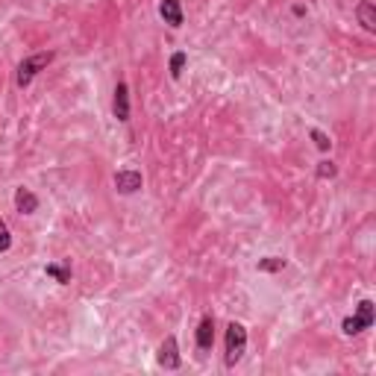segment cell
<instances>
[{
  "mask_svg": "<svg viewBox=\"0 0 376 376\" xmlns=\"http://www.w3.org/2000/svg\"><path fill=\"white\" fill-rule=\"evenodd\" d=\"M45 273L53 276L59 285H68V283H71V268H65V265H53V262H50V265L45 268Z\"/></svg>",
  "mask_w": 376,
  "mask_h": 376,
  "instance_id": "cell-12",
  "label": "cell"
},
{
  "mask_svg": "<svg viewBox=\"0 0 376 376\" xmlns=\"http://www.w3.org/2000/svg\"><path fill=\"white\" fill-rule=\"evenodd\" d=\"M355 18H359V24L368 33H376V6L370 4V0H362V4L355 6Z\"/></svg>",
  "mask_w": 376,
  "mask_h": 376,
  "instance_id": "cell-10",
  "label": "cell"
},
{
  "mask_svg": "<svg viewBox=\"0 0 376 376\" xmlns=\"http://www.w3.org/2000/svg\"><path fill=\"white\" fill-rule=\"evenodd\" d=\"M370 326H373V300H362L353 318H344L341 332L353 338V335H359V332H365V329H370Z\"/></svg>",
  "mask_w": 376,
  "mask_h": 376,
  "instance_id": "cell-3",
  "label": "cell"
},
{
  "mask_svg": "<svg viewBox=\"0 0 376 376\" xmlns=\"http://www.w3.org/2000/svg\"><path fill=\"white\" fill-rule=\"evenodd\" d=\"M159 15H162V21L173 30H180L183 27V6H180V0H162L159 4Z\"/></svg>",
  "mask_w": 376,
  "mask_h": 376,
  "instance_id": "cell-7",
  "label": "cell"
},
{
  "mask_svg": "<svg viewBox=\"0 0 376 376\" xmlns=\"http://www.w3.org/2000/svg\"><path fill=\"white\" fill-rule=\"evenodd\" d=\"M12 200H15V209L18 212H21V215H33L35 209H38V197L30 191V188H15V197H12Z\"/></svg>",
  "mask_w": 376,
  "mask_h": 376,
  "instance_id": "cell-8",
  "label": "cell"
},
{
  "mask_svg": "<svg viewBox=\"0 0 376 376\" xmlns=\"http://www.w3.org/2000/svg\"><path fill=\"white\" fill-rule=\"evenodd\" d=\"M156 362H159V368H165V370H176V368L183 365L180 344H176L173 335H168V338L159 344V353H156Z\"/></svg>",
  "mask_w": 376,
  "mask_h": 376,
  "instance_id": "cell-4",
  "label": "cell"
},
{
  "mask_svg": "<svg viewBox=\"0 0 376 376\" xmlns=\"http://www.w3.org/2000/svg\"><path fill=\"white\" fill-rule=\"evenodd\" d=\"M335 173H338V168H335L332 162H321L318 165V180H332Z\"/></svg>",
  "mask_w": 376,
  "mask_h": 376,
  "instance_id": "cell-16",
  "label": "cell"
},
{
  "mask_svg": "<svg viewBox=\"0 0 376 376\" xmlns=\"http://www.w3.org/2000/svg\"><path fill=\"white\" fill-rule=\"evenodd\" d=\"M12 247V232L6 227V221H0V253H6Z\"/></svg>",
  "mask_w": 376,
  "mask_h": 376,
  "instance_id": "cell-15",
  "label": "cell"
},
{
  "mask_svg": "<svg viewBox=\"0 0 376 376\" xmlns=\"http://www.w3.org/2000/svg\"><path fill=\"white\" fill-rule=\"evenodd\" d=\"M309 135H312V142H314V147H318V150H324V153H326V150L332 147V138H329L324 130H312Z\"/></svg>",
  "mask_w": 376,
  "mask_h": 376,
  "instance_id": "cell-14",
  "label": "cell"
},
{
  "mask_svg": "<svg viewBox=\"0 0 376 376\" xmlns=\"http://www.w3.org/2000/svg\"><path fill=\"white\" fill-rule=\"evenodd\" d=\"M186 62H188V56H186L183 50H176V53L171 56V76H173V80H180V76H183Z\"/></svg>",
  "mask_w": 376,
  "mask_h": 376,
  "instance_id": "cell-13",
  "label": "cell"
},
{
  "mask_svg": "<svg viewBox=\"0 0 376 376\" xmlns=\"http://www.w3.org/2000/svg\"><path fill=\"white\" fill-rule=\"evenodd\" d=\"M285 259H280V256H265V259H259V270H265V273H280V270H285Z\"/></svg>",
  "mask_w": 376,
  "mask_h": 376,
  "instance_id": "cell-11",
  "label": "cell"
},
{
  "mask_svg": "<svg viewBox=\"0 0 376 376\" xmlns=\"http://www.w3.org/2000/svg\"><path fill=\"white\" fill-rule=\"evenodd\" d=\"M112 112H115V118L121 124H127L130 121V86L121 80L115 86V101H112Z\"/></svg>",
  "mask_w": 376,
  "mask_h": 376,
  "instance_id": "cell-6",
  "label": "cell"
},
{
  "mask_svg": "<svg viewBox=\"0 0 376 376\" xmlns=\"http://www.w3.org/2000/svg\"><path fill=\"white\" fill-rule=\"evenodd\" d=\"M244 350H247V326L239 324V321H229V326H227V355H224L227 368L239 365L244 359Z\"/></svg>",
  "mask_w": 376,
  "mask_h": 376,
  "instance_id": "cell-1",
  "label": "cell"
},
{
  "mask_svg": "<svg viewBox=\"0 0 376 376\" xmlns=\"http://www.w3.org/2000/svg\"><path fill=\"white\" fill-rule=\"evenodd\" d=\"M212 344H215V318H203L197 324V347L212 350Z\"/></svg>",
  "mask_w": 376,
  "mask_h": 376,
  "instance_id": "cell-9",
  "label": "cell"
},
{
  "mask_svg": "<svg viewBox=\"0 0 376 376\" xmlns=\"http://www.w3.org/2000/svg\"><path fill=\"white\" fill-rule=\"evenodd\" d=\"M53 62V53L50 50H45V53H33V56H27L21 65H18V71H15V86L18 89H27L38 74H42L47 65Z\"/></svg>",
  "mask_w": 376,
  "mask_h": 376,
  "instance_id": "cell-2",
  "label": "cell"
},
{
  "mask_svg": "<svg viewBox=\"0 0 376 376\" xmlns=\"http://www.w3.org/2000/svg\"><path fill=\"white\" fill-rule=\"evenodd\" d=\"M142 186H144V176L138 173V171H132V168H124V171L115 173L118 194H135V191H142Z\"/></svg>",
  "mask_w": 376,
  "mask_h": 376,
  "instance_id": "cell-5",
  "label": "cell"
}]
</instances>
